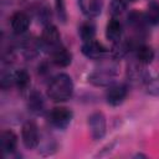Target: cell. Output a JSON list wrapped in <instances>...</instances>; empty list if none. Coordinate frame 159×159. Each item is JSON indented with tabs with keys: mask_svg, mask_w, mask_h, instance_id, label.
I'll list each match as a JSON object with an SVG mask.
<instances>
[{
	"mask_svg": "<svg viewBox=\"0 0 159 159\" xmlns=\"http://www.w3.org/2000/svg\"><path fill=\"white\" fill-rule=\"evenodd\" d=\"M75 86L71 76L67 73H58L51 78L47 86V97L56 103L66 102L73 96Z\"/></svg>",
	"mask_w": 159,
	"mask_h": 159,
	"instance_id": "6da1fadb",
	"label": "cell"
},
{
	"mask_svg": "<svg viewBox=\"0 0 159 159\" xmlns=\"http://www.w3.org/2000/svg\"><path fill=\"white\" fill-rule=\"evenodd\" d=\"M118 75V63L116 61H109L102 63L93 72L88 75V82L96 87H109L116 83Z\"/></svg>",
	"mask_w": 159,
	"mask_h": 159,
	"instance_id": "7a4b0ae2",
	"label": "cell"
},
{
	"mask_svg": "<svg viewBox=\"0 0 159 159\" xmlns=\"http://www.w3.org/2000/svg\"><path fill=\"white\" fill-rule=\"evenodd\" d=\"M47 118H48V123L53 128L60 129V130H65L71 124L72 118H73V113L70 108L58 106V107H55L50 111Z\"/></svg>",
	"mask_w": 159,
	"mask_h": 159,
	"instance_id": "3957f363",
	"label": "cell"
},
{
	"mask_svg": "<svg viewBox=\"0 0 159 159\" xmlns=\"http://www.w3.org/2000/svg\"><path fill=\"white\" fill-rule=\"evenodd\" d=\"M21 140L26 149H35L40 145L39 127L34 120H26L21 127Z\"/></svg>",
	"mask_w": 159,
	"mask_h": 159,
	"instance_id": "277c9868",
	"label": "cell"
},
{
	"mask_svg": "<svg viewBox=\"0 0 159 159\" xmlns=\"http://www.w3.org/2000/svg\"><path fill=\"white\" fill-rule=\"evenodd\" d=\"M88 129L93 140H101L107 132V120L106 116L102 112H93L88 117Z\"/></svg>",
	"mask_w": 159,
	"mask_h": 159,
	"instance_id": "5b68a950",
	"label": "cell"
},
{
	"mask_svg": "<svg viewBox=\"0 0 159 159\" xmlns=\"http://www.w3.org/2000/svg\"><path fill=\"white\" fill-rule=\"evenodd\" d=\"M81 51L87 58L96 60V61L103 60L109 55V50L102 42L97 41L96 39L83 42L81 46Z\"/></svg>",
	"mask_w": 159,
	"mask_h": 159,
	"instance_id": "8992f818",
	"label": "cell"
},
{
	"mask_svg": "<svg viewBox=\"0 0 159 159\" xmlns=\"http://www.w3.org/2000/svg\"><path fill=\"white\" fill-rule=\"evenodd\" d=\"M127 24H128L129 29L133 31V34L135 35V39L144 37V35L147 32V26H148L145 14H143L138 10H132L128 14Z\"/></svg>",
	"mask_w": 159,
	"mask_h": 159,
	"instance_id": "52a82bcc",
	"label": "cell"
},
{
	"mask_svg": "<svg viewBox=\"0 0 159 159\" xmlns=\"http://www.w3.org/2000/svg\"><path fill=\"white\" fill-rule=\"evenodd\" d=\"M128 94V86L125 83H113L106 91V102L112 107L120 106Z\"/></svg>",
	"mask_w": 159,
	"mask_h": 159,
	"instance_id": "ba28073f",
	"label": "cell"
},
{
	"mask_svg": "<svg viewBox=\"0 0 159 159\" xmlns=\"http://www.w3.org/2000/svg\"><path fill=\"white\" fill-rule=\"evenodd\" d=\"M41 43L50 50H53L61 46V35L58 29L55 25L46 24L43 26L42 34H41Z\"/></svg>",
	"mask_w": 159,
	"mask_h": 159,
	"instance_id": "9c48e42d",
	"label": "cell"
},
{
	"mask_svg": "<svg viewBox=\"0 0 159 159\" xmlns=\"http://www.w3.org/2000/svg\"><path fill=\"white\" fill-rule=\"evenodd\" d=\"M30 24H31V20H30V16L24 12V11H16L11 15L10 17V26H11V30L17 34V35H22L25 34L29 27H30Z\"/></svg>",
	"mask_w": 159,
	"mask_h": 159,
	"instance_id": "30bf717a",
	"label": "cell"
},
{
	"mask_svg": "<svg viewBox=\"0 0 159 159\" xmlns=\"http://www.w3.org/2000/svg\"><path fill=\"white\" fill-rule=\"evenodd\" d=\"M50 60L51 62L57 66V67H68L72 62V53L66 48L63 47L62 45L51 50V53H50Z\"/></svg>",
	"mask_w": 159,
	"mask_h": 159,
	"instance_id": "8fae6325",
	"label": "cell"
},
{
	"mask_svg": "<svg viewBox=\"0 0 159 159\" xmlns=\"http://www.w3.org/2000/svg\"><path fill=\"white\" fill-rule=\"evenodd\" d=\"M82 14L88 19H94L101 15L103 9V0H78Z\"/></svg>",
	"mask_w": 159,
	"mask_h": 159,
	"instance_id": "7c38bea8",
	"label": "cell"
},
{
	"mask_svg": "<svg viewBox=\"0 0 159 159\" xmlns=\"http://www.w3.org/2000/svg\"><path fill=\"white\" fill-rule=\"evenodd\" d=\"M123 36V25L118 17H111L106 26V37L112 42L117 43L122 40Z\"/></svg>",
	"mask_w": 159,
	"mask_h": 159,
	"instance_id": "4fadbf2b",
	"label": "cell"
},
{
	"mask_svg": "<svg viewBox=\"0 0 159 159\" xmlns=\"http://www.w3.org/2000/svg\"><path fill=\"white\" fill-rule=\"evenodd\" d=\"M0 143H1L2 153L5 155L14 154L17 149V135L11 129L2 130V133L0 135Z\"/></svg>",
	"mask_w": 159,
	"mask_h": 159,
	"instance_id": "5bb4252c",
	"label": "cell"
},
{
	"mask_svg": "<svg viewBox=\"0 0 159 159\" xmlns=\"http://www.w3.org/2000/svg\"><path fill=\"white\" fill-rule=\"evenodd\" d=\"M154 57H155V53H154V50L150 46L140 43L135 47V60L140 65L147 66V65L152 63Z\"/></svg>",
	"mask_w": 159,
	"mask_h": 159,
	"instance_id": "9a60e30c",
	"label": "cell"
},
{
	"mask_svg": "<svg viewBox=\"0 0 159 159\" xmlns=\"http://www.w3.org/2000/svg\"><path fill=\"white\" fill-rule=\"evenodd\" d=\"M27 107H29L30 112H32L34 114H42L45 111V101H43L41 93H39L37 91L31 92L29 96Z\"/></svg>",
	"mask_w": 159,
	"mask_h": 159,
	"instance_id": "2e32d148",
	"label": "cell"
},
{
	"mask_svg": "<svg viewBox=\"0 0 159 159\" xmlns=\"http://www.w3.org/2000/svg\"><path fill=\"white\" fill-rule=\"evenodd\" d=\"M14 86L17 87L19 91H26L31 83V77H30V73L24 70V68H20V70H16L14 73Z\"/></svg>",
	"mask_w": 159,
	"mask_h": 159,
	"instance_id": "e0dca14e",
	"label": "cell"
},
{
	"mask_svg": "<svg viewBox=\"0 0 159 159\" xmlns=\"http://www.w3.org/2000/svg\"><path fill=\"white\" fill-rule=\"evenodd\" d=\"M78 34H80V37H81V40L83 42L93 40L94 36H96V26H94V24L92 21L82 22L80 29H78Z\"/></svg>",
	"mask_w": 159,
	"mask_h": 159,
	"instance_id": "ac0fdd59",
	"label": "cell"
},
{
	"mask_svg": "<svg viewBox=\"0 0 159 159\" xmlns=\"http://www.w3.org/2000/svg\"><path fill=\"white\" fill-rule=\"evenodd\" d=\"M145 17L149 25H159V2L158 1L153 0L149 2L147 7Z\"/></svg>",
	"mask_w": 159,
	"mask_h": 159,
	"instance_id": "d6986e66",
	"label": "cell"
},
{
	"mask_svg": "<svg viewBox=\"0 0 159 159\" xmlns=\"http://www.w3.org/2000/svg\"><path fill=\"white\" fill-rule=\"evenodd\" d=\"M127 10V0H112L109 5V11L113 17H119Z\"/></svg>",
	"mask_w": 159,
	"mask_h": 159,
	"instance_id": "ffe728a7",
	"label": "cell"
},
{
	"mask_svg": "<svg viewBox=\"0 0 159 159\" xmlns=\"http://www.w3.org/2000/svg\"><path fill=\"white\" fill-rule=\"evenodd\" d=\"M145 91L148 94L159 98V77L149 78V81L145 83Z\"/></svg>",
	"mask_w": 159,
	"mask_h": 159,
	"instance_id": "44dd1931",
	"label": "cell"
},
{
	"mask_svg": "<svg viewBox=\"0 0 159 159\" xmlns=\"http://www.w3.org/2000/svg\"><path fill=\"white\" fill-rule=\"evenodd\" d=\"M55 7H56V12H57L58 19L62 22H66V20H67V12H66L65 0H55Z\"/></svg>",
	"mask_w": 159,
	"mask_h": 159,
	"instance_id": "7402d4cb",
	"label": "cell"
},
{
	"mask_svg": "<svg viewBox=\"0 0 159 159\" xmlns=\"http://www.w3.org/2000/svg\"><path fill=\"white\" fill-rule=\"evenodd\" d=\"M134 157H135V158H147V155H144V154H142V153H138V154H135Z\"/></svg>",
	"mask_w": 159,
	"mask_h": 159,
	"instance_id": "603a6c76",
	"label": "cell"
},
{
	"mask_svg": "<svg viewBox=\"0 0 159 159\" xmlns=\"http://www.w3.org/2000/svg\"><path fill=\"white\" fill-rule=\"evenodd\" d=\"M127 1H130V2H134V1H137V0H127Z\"/></svg>",
	"mask_w": 159,
	"mask_h": 159,
	"instance_id": "cb8c5ba5",
	"label": "cell"
}]
</instances>
